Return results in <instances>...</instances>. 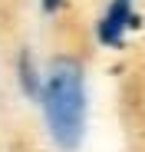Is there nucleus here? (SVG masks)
Instances as JSON below:
<instances>
[{"instance_id":"4","label":"nucleus","mask_w":145,"mask_h":152,"mask_svg":"<svg viewBox=\"0 0 145 152\" xmlns=\"http://www.w3.org/2000/svg\"><path fill=\"white\" fill-rule=\"evenodd\" d=\"M40 4H43V10H46V13H56V10L66 4V0H40Z\"/></svg>"},{"instance_id":"1","label":"nucleus","mask_w":145,"mask_h":152,"mask_svg":"<svg viewBox=\"0 0 145 152\" xmlns=\"http://www.w3.org/2000/svg\"><path fill=\"white\" fill-rule=\"evenodd\" d=\"M40 103L46 129L59 149H76L86 126V76L83 63L72 56H56L40 86Z\"/></svg>"},{"instance_id":"3","label":"nucleus","mask_w":145,"mask_h":152,"mask_svg":"<svg viewBox=\"0 0 145 152\" xmlns=\"http://www.w3.org/2000/svg\"><path fill=\"white\" fill-rule=\"evenodd\" d=\"M17 73H20V89L27 93V96H33V99H40V86H43V80L36 76V66H33V56L23 50L20 53V60H17Z\"/></svg>"},{"instance_id":"2","label":"nucleus","mask_w":145,"mask_h":152,"mask_svg":"<svg viewBox=\"0 0 145 152\" xmlns=\"http://www.w3.org/2000/svg\"><path fill=\"white\" fill-rule=\"evenodd\" d=\"M132 23H135V0H109L96 23V40L102 46H119Z\"/></svg>"}]
</instances>
